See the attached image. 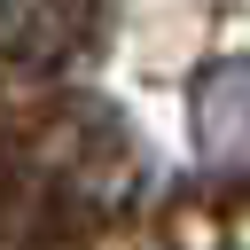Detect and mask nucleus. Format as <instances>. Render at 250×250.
Returning <instances> with one entry per match:
<instances>
[{"label":"nucleus","instance_id":"f257e3e1","mask_svg":"<svg viewBox=\"0 0 250 250\" xmlns=\"http://www.w3.org/2000/svg\"><path fill=\"white\" fill-rule=\"evenodd\" d=\"M188 133H195V156L203 164L250 156V55L203 62V78L188 86Z\"/></svg>","mask_w":250,"mask_h":250}]
</instances>
